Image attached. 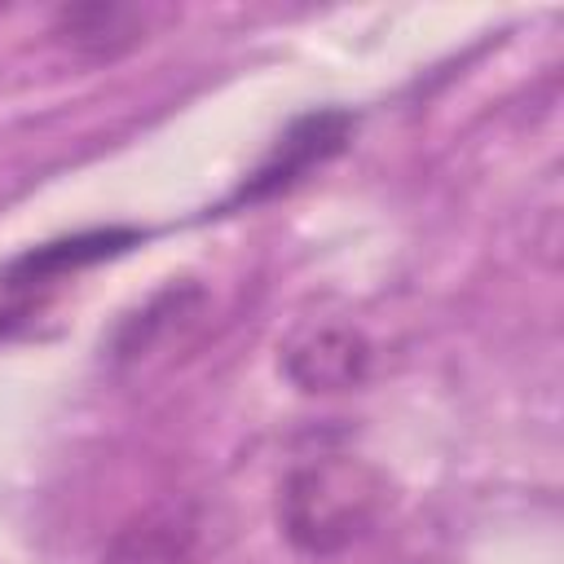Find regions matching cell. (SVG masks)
Instances as JSON below:
<instances>
[{"label": "cell", "mask_w": 564, "mask_h": 564, "mask_svg": "<svg viewBox=\"0 0 564 564\" xmlns=\"http://www.w3.org/2000/svg\"><path fill=\"white\" fill-rule=\"evenodd\" d=\"M397 494L379 463L357 454H317L286 471L278 489V529L300 555H339L366 542Z\"/></svg>", "instance_id": "1"}, {"label": "cell", "mask_w": 564, "mask_h": 564, "mask_svg": "<svg viewBox=\"0 0 564 564\" xmlns=\"http://www.w3.org/2000/svg\"><path fill=\"white\" fill-rule=\"evenodd\" d=\"M375 344L352 322H313L282 344V375L304 397L352 392L370 379Z\"/></svg>", "instance_id": "2"}, {"label": "cell", "mask_w": 564, "mask_h": 564, "mask_svg": "<svg viewBox=\"0 0 564 564\" xmlns=\"http://www.w3.org/2000/svg\"><path fill=\"white\" fill-rule=\"evenodd\" d=\"M352 137V115L339 110V106H326V110H308L300 115L278 141L273 150L260 159V167L234 189L229 207L238 203H260V198H273L282 189H291L295 181H304L313 167H322L326 159H335Z\"/></svg>", "instance_id": "3"}, {"label": "cell", "mask_w": 564, "mask_h": 564, "mask_svg": "<svg viewBox=\"0 0 564 564\" xmlns=\"http://www.w3.org/2000/svg\"><path fill=\"white\" fill-rule=\"evenodd\" d=\"M203 516L185 498H159L115 529L101 564H198Z\"/></svg>", "instance_id": "4"}, {"label": "cell", "mask_w": 564, "mask_h": 564, "mask_svg": "<svg viewBox=\"0 0 564 564\" xmlns=\"http://www.w3.org/2000/svg\"><path fill=\"white\" fill-rule=\"evenodd\" d=\"M167 18V9L154 4H115V0H93V4H66L53 13V35L84 62H115L145 44L154 26Z\"/></svg>", "instance_id": "5"}, {"label": "cell", "mask_w": 564, "mask_h": 564, "mask_svg": "<svg viewBox=\"0 0 564 564\" xmlns=\"http://www.w3.org/2000/svg\"><path fill=\"white\" fill-rule=\"evenodd\" d=\"M141 234L128 229V225H110V229H84V234H70V238H53V242H40L31 251H22L18 260L4 264L0 273V286L4 291H35V286H53L57 278L75 273V269H88V264H101L128 247H137Z\"/></svg>", "instance_id": "6"}, {"label": "cell", "mask_w": 564, "mask_h": 564, "mask_svg": "<svg viewBox=\"0 0 564 564\" xmlns=\"http://www.w3.org/2000/svg\"><path fill=\"white\" fill-rule=\"evenodd\" d=\"M207 308V295L198 282H167L159 295H150L132 317L119 322L115 330V361H145L159 344H167L172 335L181 339V330H189Z\"/></svg>", "instance_id": "7"}]
</instances>
